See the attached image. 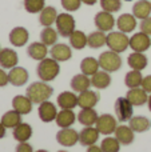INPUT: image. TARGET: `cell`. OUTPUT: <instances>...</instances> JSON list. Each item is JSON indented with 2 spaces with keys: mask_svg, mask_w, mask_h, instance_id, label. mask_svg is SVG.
<instances>
[{
  "mask_svg": "<svg viewBox=\"0 0 151 152\" xmlns=\"http://www.w3.org/2000/svg\"><path fill=\"white\" fill-rule=\"evenodd\" d=\"M10 83V79H8V74L5 72L4 68H0V87H5Z\"/></svg>",
  "mask_w": 151,
  "mask_h": 152,
  "instance_id": "obj_46",
  "label": "cell"
},
{
  "mask_svg": "<svg viewBox=\"0 0 151 152\" xmlns=\"http://www.w3.org/2000/svg\"><path fill=\"white\" fill-rule=\"evenodd\" d=\"M95 126L102 135L108 136V135L114 134L115 129H117L118 119H117V116H112L110 113H103V115H99L98 121H96Z\"/></svg>",
  "mask_w": 151,
  "mask_h": 152,
  "instance_id": "obj_8",
  "label": "cell"
},
{
  "mask_svg": "<svg viewBox=\"0 0 151 152\" xmlns=\"http://www.w3.org/2000/svg\"><path fill=\"white\" fill-rule=\"evenodd\" d=\"M35 152H48L47 150H37V151H35Z\"/></svg>",
  "mask_w": 151,
  "mask_h": 152,
  "instance_id": "obj_51",
  "label": "cell"
},
{
  "mask_svg": "<svg viewBox=\"0 0 151 152\" xmlns=\"http://www.w3.org/2000/svg\"><path fill=\"white\" fill-rule=\"evenodd\" d=\"M56 142L63 147H74L76 143H79V132L74 128H60L56 134Z\"/></svg>",
  "mask_w": 151,
  "mask_h": 152,
  "instance_id": "obj_9",
  "label": "cell"
},
{
  "mask_svg": "<svg viewBox=\"0 0 151 152\" xmlns=\"http://www.w3.org/2000/svg\"><path fill=\"white\" fill-rule=\"evenodd\" d=\"M133 15L139 20L151 16V3L149 0H138L133 5Z\"/></svg>",
  "mask_w": 151,
  "mask_h": 152,
  "instance_id": "obj_30",
  "label": "cell"
},
{
  "mask_svg": "<svg viewBox=\"0 0 151 152\" xmlns=\"http://www.w3.org/2000/svg\"><path fill=\"white\" fill-rule=\"evenodd\" d=\"M19 63L18 52L12 48H1L0 51V67L4 69H12Z\"/></svg>",
  "mask_w": 151,
  "mask_h": 152,
  "instance_id": "obj_15",
  "label": "cell"
},
{
  "mask_svg": "<svg viewBox=\"0 0 151 152\" xmlns=\"http://www.w3.org/2000/svg\"><path fill=\"white\" fill-rule=\"evenodd\" d=\"M75 120H78V116L72 110H60L55 119V123L59 128H70L75 124Z\"/></svg>",
  "mask_w": 151,
  "mask_h": 152,
  "instance_id": "obj_23",
  "label": "cell"
},
{
  "mask_svg": "<svg viewBox=\"0 0 151 152\" xmlns=\"http://www.w3.org/2000/svg\"><path fill=\"white\" fill-rule=\"evenodd\" d=\"M139 28H141V32H143V34H146V35H149V36H151V16H149V18H146V19H143V20H141Z\"/></svg>",
  "mask_w": 151,
  "mask_h": 152,
  "instance_id": "obj_43",
  "label": "cell"
},
{
  "mask_svg": "<svg viewBox=\"0 0 151 152\" xmlns=\"http://www.w3.org/2000/svg\"><path fill=\"white\" fill-rule=\"evenodd\" d=\"M114 110L118 121H122V123L130 121V119L134 116V105L128 102L127 97H118L115 100Z\"/></svg>",
  "mask_w": 151,
  "mask_h": 152,
  "instance_id": "obj_6",
  "label": "cell"
},
{
  "mask_svg": "<svg viewBox=\"0 0 151 152\" xmlns=\"http://www.w3.org/2000/svg\"><path fill=\"white\" fill-rule=\"evenodd\" d=\"M114 134H115V137L123 145H130L134 142V139H135V132L131 129L130 126H125V124L118 126Z\"/></svg>",
  "mask_w": 151,
  "mask_h": 152,
  "instance_id": "obj_25",
  "label": "cell"
},
{
  "mask_svg": "<svg viewBox=\"0 0 151 152\" xmlns=\"http://www.w3.org/2000/svg\"><path fill=\"white\" fill-rule=\"evenodd\" d=\"M56 104L60 110H74L78 107V95L74 91H64L58 95Z\"/></svg>",
  "mask_w": 151,
  "mask_h": 152,
  "instance_id": "obj_17",
  "label": "cell"
},
{
  "mask_svg": "<svg viewBox=\"0 0 151 152\" xmlns=\"http://www.w3.org/2000/svg\"><path fill=\"white\" fill-rule=\"evenodd\" d=\"M110 84H111V75L103 69L91 76V86L96 89H106L110 87Z\"/></svg>",
  "mask_w": 151,
  "mask_h": 152,
  "instance_id": "obj_29",
  "label": "cell"
},
{
  "mask_svg": "<svg viewBox=\"0 0 151 152\" xmlns=\"http://www.w3.org/2000/svg\"><path fill=\"white\" fill-rule=\"evenodd\" d=\"M100 148L103 152H119L120 151V143L117 137L106 136L100 143Z\"/></svg>",
  "mask_w": 151,
  "mask_h": 152,
  "instance_id": "obj_39",
  "label": "cell"
},
{
  "mask_svg": "<svg viewBox=\"0 0 151 152\" xmlns=\"http://www.w3.org/2000/svg\"><path fill=\"white\" fill-rule=\"evenodd\" d=\"M94 23H95L96 29L103 32H111L114 29V27L117 26V19L114 18V15L107 11L102 10L100 12H98L94 18Z\"/></svg>",
  "mask_w": 151,
  "mask_h": 152,
  "instance_id": "obj_7",
  "label": "cell"
},
{
  "mask_svg": "<svg viewBox=\"0 0 151 152\" xmlns=\"http://www.w3.org/2000/svg\"><path fill=\"white\" fill-rule=\"evenodd\" d=\"M128 126L131 127L134 132H138V134H143V132L149 131L151 127V120L146 118V116H133L128 121Z\"/></svg>",
  "mask_w": 151,
  "mask_h": 152,
  "instance_id": "obj_32",
  "label": "cell"
},
{
  "mask_svg": "<svg viewBox=\"0 0 151 152\" xmlns=\"http://www.w3.org/2000/svg\"><path fill=\"white\" fill-rule=\"evenodd\" d=\"M150 3H151V1H150Z\"/></svg>",
  "mask_w": 151,
  "mask_h": 152,
  "instance_id": "obj_55",
  "label": "cell"
},
{
  "mask_svg": "<svg viewBox=\"0 0 151 152\" xmlns=\"http://www.w3.org/2000/svg\"><path fill=\"white\" fill-rule=\"evenodd\" d=\"M58 152H67V151H58Z\"/></svg>",
  "mask_w": 151,
  "mask_h": 152,
  "instance_id": "obj_53",
  "label": "cell"
},
{
  "mask_svg": "<svg viewBox=\"0 0 151 152\" xmlns=\"http://www.w3.org/2000/svg\"><path fill=\"white\" fill-rule=\"evenodd\" d=\"M107 43V35L106 32L103 31H96L91 32L90 35H87V45L92 50H96V48H102L103 45H106Z\"/></svg>",
  "mask_w": 151,
  "mask_h": 152,
  "instance_id": "obj_33",
  "label": "cell"
},
{
  "mask_svg": "<svg viewBox=\"0 0 151 152\" xmlns=\"http://www.w3.org/2000/svg\"><path fill=\"white\" fill-rule=\"evenodd\" d=\"M55 26H56V31H58L59 36L70 37V35L76 28V21H75V18L71 13L63 12V13H59L58 15Z\"/></svg>",
  "mask_w": 151,
  "mask_h": 152,
  "instance_id": "obj_5",
  "label": "cell"
},
{
  "mask_svg": "<svg viewBox=\"0 0 151 152\" xmlns=\"http://www.w3.org/2000/svg\"><path fill=\"white\" fill-rule=\"evenodd\" d=\"M54 94V88L48 86L45 81H35L29 84L26 91V95L34 104H40L43 102H47Z\"/></svg>",
  "mask_w": 151,
  "mask_h": 152,
  "instance_id": "obj_1",
  "label": "cell"
},
{
  "mask_svg": "<svg viewBox=\"0 0 151 152\" xmlns=\"http://www.w3.org/2000/svg\"><path fill=\"white\" fill-rule=\"evenodd\" d=\"M99 100H100V95L94 89H87L78 95V105L82 110L83 108H95Z\"/></svg>",
  "mask_w": 151,
  "mask_h": 152,
  "instance_id": "obj_12",
  "label": "cell"
},
{
  "mask_svg": "<svg viewBox=\"0 0 151 152\" xmlns=\"http://www.w3.org/2000/svg\"><path fill=\"white\" fill-rule=\"evenodd\" d=\"M87 152H103L102 151V148H100V145H96V144H94V145H91V147H88L87 148Z\"/></svg>",
  "mask_w": 151,
  "mask_h": 152,
  "instance_id": "obj_47",
  "label": "cell"
},
{
  "mask_svg": "<svg viewBox=\"0 0 151 152\" xmlns=\"http://www.w3.org/2000/svg\"><path fill=\"white\" fill-rule=\"evenodd\" d=\"M34 103L28 99L27 95H16L12 99V110L19 112L20 115H28L32 111Z\"/></svg>",
  "mask_w": 151,
  "mask_h": 152,
  "instance_id": "obj_22",
  "label": "cell"
},
{
  "mask_svg": "<svg viewBox=\"0 0 151 152\" xmlns=\"http://www.w3.org/2000/svg\"><path fill=\"white\" fill-rule=\"evenodd\" d=\"M5 129H7V128H5V127L3 126V123L0 121V139H3V137L5 136V132H7Z\"/></svg>",
  "mask_w": 151,
  "mask_h": 152,
  "instance_id": "obj_48",
  "label": "cell"
},
{
  "mask_svg": "<svg viewBox=\"0 0 151 152\" xmlns=\"http://www.w3.org/2000/svg\"><path fill=\"white\" fill-rule=\"evenodd\" d=\"M136 20H138V19H136L133 13H122V15L117 19L118 31L125 32V34H131V32H134V29L138 26Z\"/></svg>",
  "mask_w": 151,
  "mask_h": 152,
  "instance_id": "obj_16",
  "label": "cell"
},
{
  "mask_svg": "<svg viewBox=\"0 0 151 152\" xmlns=\"http://www.w3.org/2000/svg\"><path fill=\"white\" fill-rule=\"evenodd\" d=\"M106 45L108 47L110 51H114L117 53H122L130 47V37L125 32L111 31L107 35Z\"/></svg>",
  "mask_w": 151,
  "mask_h": 152,
  "instance_id": "obj_4",
  "label": "cell"
},
{
  "mask_svg": "<svg viewBox=\"0 0 151 152\" xmlns=\"http://www.w3.org/2000/svg\"><path fill=\"white\" fill-rule=\"evenodd\" d=\"M142 81H143V75L142 71H135L131 69L130 72H127L125 76V84L127 88H139L142 87Z\"/></svg>",
  "mask_w": 151,
  "mask_h": 152,
  "instance_id": "obj_38",
  "label": "cell"
},
{
  "mask_svg": "<svg viewBox=\"0 0 151 152\" xmlns=\"http://www.w3.org/2000/svg\"><path fill=\"white\" fill-rule=\"evenodd\" d=\"M15 152H35V151L28 142H23V143H19V144L16 145Z\"/></svg>",
  "mask_w": 151,
  "mask_h": 152,
  "instance_id": "obj_44",
  "label": "cell"
},
{
  "mask_svg": "<svg viewBox=\"0 0 151 152\" xmlns=\"http://www.w3.org/2000/svg\"><path fill=\"white\" fill-rule=\"evenodd\" d=\"M142 88L147 92V94H151V75L143 76V81H142Z\"/></svg>",
  "mask_w": 151,
  "mask_h": 152,
  "instance_id": "obj_45",
  "label": "cell"
},
{
  "mask_svg": "<svg viewBox=\"0 0 151 152\" xmlns=\"http://www.w3.org/2000/svg\"><path fill=\"white\" fill-rule=\"evenodd\" d=\"M147 105H149V110L151 111V94L149 95V100H147Z\"/></svg>",
  "mask_w": 151,
  "mask_h": 152,
  "instance_id": "obj_50",
  "label": "cell"
},
{
  "mask_svg": "<svg viewBox=\"0 0 151 152\" xmlns=\"http://www.w3.org/2000/svg\"><path fill=\"white\" fill-rule=\"evenodd\" d=\"M60 4L67 12H75L80 8L82 0H60Z\"/></svg>",
  "mask_w": 151,
  "mask_h": 152,
  "instance_id": "obj_42",
  "label": "cell"
},
{
  "mask_svg": "<svg viewBox=\"0 0 151 152\" xmlns=\"http://www.w3.org/2000/svg\"><path fill=\"white\" fill-rule=\"evenodd\" d=\"M96 1L98 0H82V3L86 5H94V4H96Z\"/></svg>",
  "mask_w": 151,
  "mask_h": 152,
  "instance_id": "obj_49",
  "label": "cell"
},
{
  "mask_svg": "<svg viewBox=\"0 0 151 152\" xmlns=\"http://www.w3.org/2000/svg\"><path fill=\"white\" fill-rule=\"evenodd\" d=\"M99 135H100V132L98 131L96 127H84L79 132V143L83 147H91V145L96 144Z\"/></svg>",
  "mask_w": 151,
  "mask_h": 152,
  "instance_id": "obj_18",
  "label": "cell"
},
{
  "mask_svg": "<svg viewBox=\"0 0 151 152\" xmlns=\"http://www.w3.org/2000/svg\"><path fill=\"white\" fill-rule=\"evenodd\" d=\"M8 39L13 47H23L29 40V32L24 27H15L11 29Z\"/></svg>",
  "mask_w": 151,
  "mask_h": 152,
  "instance_id": "obj_14",
  "label": "cell"
},
{
  "mask_svg": "<svg viewBox=\"0 0 151 152\" xmlns=\"http://www.w3.org/2000/svg\"><path fill=\"white\" fill-rule=\"evenodd\" d=\"M100 66H99V60L92 56H87L80 61V71L82 74L87 75V76H92L99 71Z\"/></svg>",
  "mask_w": 151,
  "mask_h": 152,
  "instance_id": "obj_34",
  "label": "cell"
},
{
  "mask_svg": "<svg viewBox=\"0 0 151 152\" xmlns=\"http://www.w3.org/2000/svg\"><path fill=\"white\" fill-rule=\"evenodd\" d=\"M58 11L55 7H44V10L39 13V23L43 27H51L52 24H55L56 19H58Z\"/></svg>",
  "mask_w": 151,
  "mask_h": 152,
  "instance_id": "obj_31",
  "label": "cell"
},
{
  "mask_svg": "<svg viewBox=\"0 0 151 152\" xmlns=\"http://www.w3.org/2000/svg\"><path fill=\"white\" fill-rule=\"evenodd\" d=\"M127 64L131 69L143 71L149 64V60H147V56L143 52H131L127 58Z\"/></svg>",
  "mask_w": 151,
  "mask_h": 152,
  "instance_id": "obj_27",
  "label": "cell"
},
{
  "mask_svg": "<svg viewBox=\"0 0 151 152\" xmlns=\"http://www.w3.org/2000/svg\"><path fill=\"white\" fill-rule=\"evenodd\" d=\"M99 3L102 10L110 13H115L122 8V0H99Z\"/></svg>",
  "mask_w": 151,
  "mask_h": 152,
  "instance_id": "obj_41",
  "label": "cell"
},
{
  "mask_svg": "<svg viewBox=\"0 0 151 152\" xmlns=\"http://www.w3.org/2000/svg\"><path fill=\"white\" fill-rule=\"evenodd\" d=\"M21 116L23 115H20L19 112H16L15 110H10L1 116L0 121L3 123V126H4L5 128L13 129L15 127H18L19 124L21 123Z\"/></svg>",
  "mask_w": 151,
  "mask_h": 152,
  "instance_id": "obj_35",
  "label": "cell"
},
{
  "mask_svg": "<svg viewBox=\"0 0 151 152\" xmlns=\"http://www.w3.org/2000/svg\"><path fill=\"white\" fill-rule=\"evenodd\" d=\"M12 136L16 142L23 143V142H28L32 137V127L28 123H23L21 121L18 127H15L12 131Z\"/></svg>",
  "mask_w": 151,
  "mask_h": 152,
  "instance_id": "obj_28",
  "label": "cell"
},
{
  "mask_svg": "<svg viewBox=\"0 0 151 152\" xmlns=\"http://www.w3.org/2000/svg\"><path fill=\"white\" fill-rule=\"evenodd\" d=\"M48 53H50L48 47L45 44H43L42 42H34L27 47V55H28L31 59L37 60V61L45 59Z\"/></svg>",
  "mask_w": 151,
  "mask_h": 152,
  "instance_id": "obj_21",
  "label": "cell"
},
{
  "mask_svg": "<svg viewBox=\"0 0 151 152\" xmlns=\"http://www.w3.org/2000/svg\"><path fill=\"white\" fill-rule=\"evenodd\" d=\"M70 86H71V89L74 92H78V94L84 92V91H87V89H90L91 77L80 72V74L72 76L71 81H70Z\"/></svg>",
  "mask_w": 151,
  "mask_h": 152,
  "instance_id": "obj_24",
  "label": "cell"
},
{
  "mask_svg": "<svg viewBox=\"0 0 151 152\" xmlns=\"http://www.w3.org/2000/svg\"><path fill=\"white\" fill-rule=\"evenodd\" d=\"M23 5L28 13H40L45 7V0H24Z\"/></svg>",
  "mask_w": 151,
  "mask_h": 152,
  "instance_id": "obj_40",
  "label": "cell"
},
{
  "mask_svg": "<svg viewBox=\"0 0 151 152\" xmlns=\"http://www.w3.org/2000/svg\"><path fill=\"white\" fill-rule=\"evenodd\" d=\"M78 121L82 124L83 127H94L98 121L99 115L94 108H83L78 113Z\"/></svg>",
  "mask_w": 151,
  "mask_h": 152,
  "instance_id": "obj_26",
  "label": "cell"
},
{
  "mask_svg": "<svg viewBox=\"0 0 151 152\" xmlns=\"http://www.w3.org/2000/svg\"><path fill=\"white\" fill-rule=\"evenodd\" d=\"M50 55L52 59H55L56 61H67L72 58V48L71 45H67L64 43H56L55 45H52L50 50Z\"/></svg>",
  "mask_w": 151,
  "mask_h": 152,
  "instance_id": "obj_13",
  "label": "cell"
},
{
  "mask_svg": "<svg viewBox=\"0 0 151 152\" xmlns=\"http://www.w3.org/2000/svg\"><path fill=\"white\" fill-rule=\"evenodd\" d=\"M122 1H133V0H122Z\"/></svg>",
  "mask_w": 151,
  "mask_h": 152,
  "instance_id": "obj_52",
  "label": "cell"
},
{
  "mask_svg": "<svg viewBox=\"0 0 151 152\" xmlns=\"http://www.w3.org/2000/svg\"><path fill=\"white\" fill-rule=\"evenodd\" d=\"M58 37L59 34L56 31V28H52V27H44L40 32V42L43 44H45L47 47H52L58 43Z\"/></svg>",
  "mask_w": 151,
  "mask_h": 152,
  "instance_id": "obj_37",
  "label": "cell"
},
{
  "mask_svg": "<svg viewBox=\"0 0 151 152\" xmlns=\"http://www.w3.org/2000/svg\"><path fill=\"white\" fill-rule=\"evenodd\" d=\"M8 79H10V83L15 87H21L26 86L27 81L29 79L28 71H27L24 67H13L12 69H10L8 72Z\"/></svg>",
  "mask_w": 151,
  "mask_h": 152,
  "instance_id": "obj_19",
  "label": "cell"
},
{
  "mask_svg": "<svg viewBox=\"0 0 151 152\" xmlns=\"http://www.w3.org/2000/svg\"><path fill=\"white\" fill-rule=\"evenodd\" d=\"M98 60H99L100 68L103 69V71L108 72V74L119 71L120 67H122V63H123L122 58H120V53H117L110 50L102 52L100 55H99Z\"/></svg>",
  "mask_w": 151,
  "mask_h": 152,
  "instance_id": "obj_3",
  "label": "cell"
},
{
  "mask_svg": "<svg viewBox=\"0 0 151 152\" xmlns=\"http://www.w3.org/2000/svg\"><path fill=\"white\" fill-rule=\"evenodd\" d=\"M58 108L52 102L47 100V102H43L39 104L37 107V115H39V119L43 121V123H51L56 119L58 116Z\"/></svg>",
  "mask_w": 151,
  "mask_h": 152,
  "instance_id": "obj_11",
  "label": "cell"
},
{
  "mask_svg": "<svg viewBox=\"0 0 151 152\" xmlns=\"http://www.w3.org/2000/svg\"><path fill=\"white\" fill-rule=\"evenodd\" d=\"M0 51H1V48H0Z\"/></svg>",
  "mask_w": 151,
  "mask_h": 152,
  "instance_id": "obj_54",
  "label": "cell"
},
{
  "mask_svg": "<svg viewBox=\"0 0 151 152\" xmlns=\"http://www.w3.org/2000/svg\"><path fill=\"white\" fill-rule=\"evenodd\" d=\"M126 97L128 99V102L134 105V107H142V105L147 104L149 100V94L144 91L142 87L139 88H131L127 91Z\"/></svg>",
  "mask_w": 151,
  "mask_h": 152,
  "instance_id": "obj_20",
  "label": "cell"
},
{
  "mask_svg": "<svg viewBox=\"0 0 151 152\" xmlns=\"http://www.w3.org/2000/svg\"><path fill=\"white\" fill-rule=\"evenodd\" d=\"M68 40H70L71 48L78 50V51L83 50V48L87 45V35L83 31H79V29H75V31L70 35Z\"/></svg>",
  "mask_w": 151,
  "mask_h": 152,
  "instance_id": "obj_36",
  "label": "cell"
},
{
  "mask_svg": "<svg viewBox=\"0 0 151 152\" xmlns=\"http://www.w3.org/2000/svg\"><path fill=\"white\" fill-rule=\"evenodd\" d=\"M151 47V39L149 35L143 34V32H136L130 37V48L133 52H146Z\"/></svg>",
  "mask_w": 151,
  "mask_h": 152,
  "instance_id": "obj_10",
  "label": "cell"
},
{
  "mask_svg": "<svg viewBox=\"0 0 151 152\" xmlns=\"http://www.w3.org/2000/svg\"><path fill=\"white\" fill-rule=\"evenodd\" d=\"M36 74L37 77L42 81H52L58 77V75L60 74V66H59V61H56L52 58H45L43 60L39 61L36 67Z\"/></svg>",
  "mask_w": 151,
  "mask_h": 152,
  "instance_id": "obj_2",
  "label": "cell"
}]
</instances>
